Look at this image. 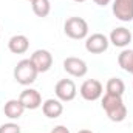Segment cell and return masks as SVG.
Here are the masks:
<instances>
[{
  "mask_svg": "<svg viewBox=\"0 0 133 133\" xmlns=\"http://www.w3.org/2000/svg\"><path fill=\"white\" fill-rule=\"evenodd\" d=\"M101 105H102L104 111L107 113L108 119L113 121V122H122L127 118V107L122 101V96L105 93Z\"/></svg>",
  "mask_w": 133,
  "mask_h": 133,
  "instance_id": "cell-1",
  "label": "cell"
},
{
  "mask_svg": "<svg viewBox=\"0 0 133 133\" xmlns=\"http://www.w3.org/2000/svg\"><path fill=\"white\" fill-rule=\"evenodd\" d=\"M37 68L34 66L31 59H22L16 68H14V79L20 84V85H31L37 79Z\"/></svg>",
  "mask_w": 133,
  "mask_h": 133,
  "instance_id": "cell-2",
  "label": "cell"
},
{
  "mask_svg": "<svg viewBox=\"0 0 133 133\" xmlns=\"http://www.w3.org/2000/svg\"><path fill=\"white\" fill-rule=\"evenodd\" d=\"M64 31L70 39L82 40L88 36V23L82 17H70L64 25Z\"/></svg>",
  "mask_w": 133,
  "mask_h": 133,
  "instance_id": "cell-3",
  "label": "cell"
},
{
  "mask_svg": "<svg viewBox=\"0 0 133 133\" xmlns=\"http://www.w3.org/2000/svg\"><path fill=\"white\" fill-rule=\"evenodd\" d=\"M81 96L88 102H93V101H98L104 93V87L98 79H87L82 85H81V90H79Z\"/></svg>",
  "mask_w": 133,
  "mask_h": 133,
  "instance_id": "cell-4",
  "label": "cell"
},
{
  "mask_svg": "<svg viewBox=\"0 0 133 133\" xmlns=\"http://www.w3.org/2000/svg\"><path fill=\"white\" fill-rule=\"evenodd\" d=\"M54 93H56V98L59 101L70 102V101H73L76 98L77 88H76V84L71 79H61L54 87Z\"/></svg>",
  "mask_w": 133,
  "mask_h": 133,
  "instance_id": "cell-5",
  "label": "cell"
},
{
  "mask_svg": "<svg viewBox=\"0 0 133 133\" xmlns=\"http://www.w3.org/2000/svg\"><path fill=\"white\" fill-rule=\"evenodd\" d=\"M108 45H110L108 37L104 36V34H101V33L91 34L85 40V50L88 53H91V54H101V53L107 51L108 50Z\"/></svg>",
  "mask_w": 133,
  "mask_h": 133,
  "instance_id": "cell-6",
  "label": "cell"
},
{
  "mask_svg": "<svg viewBox=\"0 0 133 133\" xmlns=\"http://www.w3.org/2000/svg\"><path fill=\"white\" fill-rule=\"evenodd\" d=\"M113 14L121 22H132L133 0H113Z\"/></svg>",
  "mask_w": 133,
  "mask_h": 133,
  "instance_id": "cell-7",
  "label": "cell"
},
{
  "mask_svg": "<svg viewBox=\"0 0 133 133\" xmlns=\"http://www.w3.org/2000/svg\"><path fill=\"white\" fill-rule=\"evenodd\" d=\"M30 59L39 73H46L53 65V54L48 50H36Z\"/></svg>",
  "mask_w": 133,
  "mask_h": 133,
  "instance_id": "cell-8",
  "label": "cell"
},
{
  "mask_svg": "<svg viewBox=\"0 0 133 133\" xmlns=\"http://www.w3.org/2000/svg\"><path fill=\"white\" fill-rule=\"evenodd\" d=\"M64 70L73 77H84L88 71L87 62L79 57H66L64 61Z\"/></svg>",
  "mask_w": 133,
  "mask_h": 133,
  "instance_id": "cell-9",
  "label": "cell"
},
{
  "mask_svg": "<svg viewBox=\"0 0 133 133\" xmlns=\"http://www.w3.org/2000/svg\"><path fill=\"white\" fill-rule=\"evenodd\" d=\"M19 101L23 104V107L26 110H36L42 105V96L37 90L34 88H25L20 96H19Z\"/></svg>",
  "mask_w": 133,
  "mask_h": 133,
  "instance_id": "cell-10",
  "label": "cell"
},
{
  "mask_svg": "<svg viewBox=\"0 0 133 133\" xmlns=\"http://www.w3.org/2000/svg\"><path fill=\"white\" fill-rule=\"evenodd\" d=\"M108 40L118 48H125L132 42V33H130V30H127L124 26H118L110 33Z\"/></svg>",
  "mask_w": 133,
  "mask_h": 133,
  "instance_id": "cell-11",
  "label": "cell"
},
{
  "mask_svg": "<svg viewBox=\"0 0 133 133\" xmlns=\"http://www.w3.org/2000/svg\"><path fill=\"white\" fill-rule=\"evenodd\" d=\"M42 111L46 118L50 119H56L59 118L62 113H64V105H62V101L59 99H46L45 102H42Z\"/></svg>",
  "mask_w": 133,
  "mask_h": 133,
  "instance_id": "cell-12",
  "label": "cell"
},
{
  "mask_svg": "<svg viewBox=\"0 0 133 133\" xmlns=\"http://www.w3.org/2000/svg\"><path fill=\"white\" fill-rule=\"evenodd\" d=\"M8 48H9V51L14 53V54H23V53H26L28 48H30V40H28V37L23 36V34H16V36H12V37L8 40Z\"/></svg>",
  "mask_w": 133,
  "mask_h": 133,
  "instance_id": "cell-13",
  "label": "cell"
},
{
  "mask_svg": "<svg viewBox=\"0 0 133 133\" xmlns=\"http://www.w3.org/2000/svg\"><path fill=\"white\" fill-rule=\"evenodd\" d=\"M25 110L26 108L23 107V104L19 99H9L5 104V107H3V113L9 119H19V118H22V115H23Z\"/></svg>",
  "mask_w": 133,
  "mask_h": 133,
  "instance_id": "cell-14",
  "label": "cell"
},
{
  "mask_svg": "<svg viewBox=\"0 0 133 133\" xmlns=\"http://www.w3.org/2000/svg\"><path fill=\"white\" fill-rule=\"evenodd\" d=\"M118 64L125 73L133 74V50H122L118 56Z\"/></svg>",
  "mask_w": 133,
  "mask_h": 133,
  "instance_id": "cell-15",
  "label": "cell"
},
{
  "mask_svg": "<svg viewBox=\"0 0 133 133\" xmlns=\"http://www.w3.org/2000/svg\"><path fill=\"white\" fill-rule=\"evenodd\" d=\"M105 90H107V93H110V95L122 96L124 91H125V84H124V81L119 79V77H111V79H108V82H107V85H105Z\"/></svg>",
  "mask_w": 133,
  "mask_h": 133,
  "instance_id": "cell-16",
  "label": "cell"
},
{
  "mask_svg": "<svg viewBox=\"0 0 133 133\" xmlns=\"http://www.w3.org/2000/svg\"><path fill=\"white\" fill-rule=\"evenodd\" d=\"M31 6H33V12L37 17H46L51 11V3L50 0H33L31 2Z\"/></svg>",
  "mask_w": 133,
  "mask_h": 133,
  "instance_id": "cell-17",
  "label": "cell"
},
{
  "mask_svg": "<svg viewBox=\"0 0 133 133\" xmlns=\"http://www.w3.org/2000/svg\"><path fill=\"white\" fill-rule=\"evenodd\" d=\"M0 133H20V127L14 122H6L0 125Z\"/></svg>",
  "mask_w": 133,
  "mask_h": 133,
  "instance_id": "cell-18",
  "label": "cell"
},
{
  "mask_svg": "<svg viewBox=\"0 0 133 133\" xmlns=\"http://www.w3.org/2000/svg\"><path fill=\"white\" fill-rule=\"evenodd\" d=\"M51 133H70V130L66 129L65 125H56V127L51 130Z\"/></svg>",
  "mask_w": 133,
  "mask_h": 133,
  "instance_id": "cell-19",
  "label": "cell"
},
{
  "mask_svg": "<svg viewBox=\"0 0 133 133\" xmlns=\"http://www.w3.org/2000/svg\"><path fill=\"white\" fill-rule=\"evenodd\" d=\"M93 2H95L98 6H107V5H108L111 0H93Z\"/></svg>",
  "mask_w": 133,
  "mask_h": 133,
  "instance_id": "cell-20",
  "label": "cell"
},
{
  "mask_svg": "<svg viewBox=\"0 0 133 133\" xmlns=\"http://www.w3.org/2000/svg\"><path fill=\"white\" fill-rule=\"evenodd\" d=\"M77 133H93L91 130H87V129H84V130H79Z\"/></svg>",
  "mask_w": 133,
  "mask_h": 133,
  "instance_id": "cell-21",
  "label": "cell"
},
{
  "mask_svg": "<svg viewBox=\"0 0 133 133\" xmlns=\"http://www.w3.org/2000/svg\"><path fill=\"white\" fill-rule=\"evenodd\" d=\"M73 2H77V3H84V2H87V0H73Z\"/></svg>",
  "mask_w": 133,
  "mask_h": 133,
  "instance_id": "cell-22",
  "label": "cell"
},
{
  "mask_svg": "<svg viewBox=\"0 0 133 133\" xmlns=\"http://www.w3.org/2000/svg\"><path fill=\"white\" fill-rule=\"evenodd\" d=\"M28 2H33V0H28Z\"/></svg>",
  "mask_w": 133,
  "mask_h": 133,
  "instance_id": "cell-23",
  "label": "cell"
}]
</instances>
